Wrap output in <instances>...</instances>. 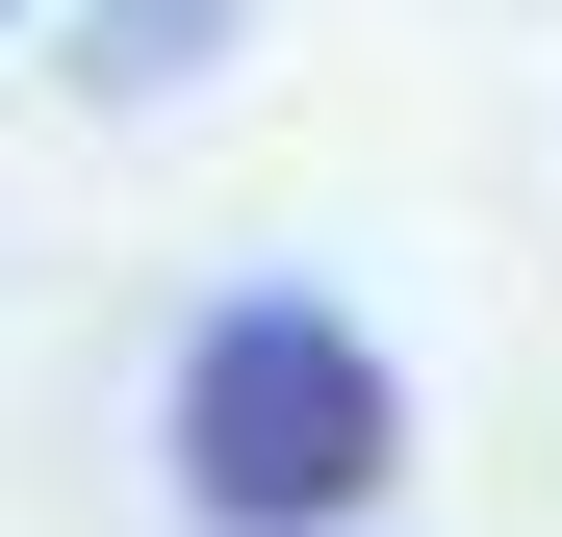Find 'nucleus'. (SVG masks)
<instances>
[{
    "mask_svg": "<svg viewBox=\"0 0 562 537\" xmlns=\"http://www.w3.org/2000/svg\"><path fill=\"white\" fill-rule=\"evenodd\" d=\"M384 461H409V384H384L358 307L231 282L205 333H179V512H205V537H358Z\"/></svg>",
    "mask_w": 562,
    "mask_h": 537,
    "instance_id": "nucleus-1",
    "label": "nucleus"
},
{
    "mask_svg": "<svg viewBox=\"0 0 562 537\" xmlns=\"http://www.w3.org/2000/svg\"><path fill=\"white\" fill-rule=\"evenodd\" d=\"M256 26V0H103V26H77V77H103V103H154V77H205Z\"/></svg>",
    "mask_w": 562,
    "mask_h": 537,
    "instance_id": "nucleus-2",
    "label": "nucleus"
},
{
    "mask_svg": "<svg viewBox=\"0 0 562 537\" xmlns=\"http://www.w3.org/2000/svg\"><path fill=\"white\" fill-rule=\"evenodd\" d=\"M0 26H26V0H0Z\"/></svg>",
    "mask_w": 562,
    "mask_h": 537,
    "instance_id": "nucleus-3",
    "label": "nucleus"
}]
</instances>
